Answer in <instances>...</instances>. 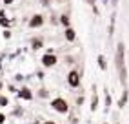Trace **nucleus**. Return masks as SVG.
I'll return each instance as SVG.
<instances>
[{
    "instance_id": "nucleus-15",
    "label": "nucleus",
    "mask_w": 129,
    "mask_h": 124,
    "mask_svg": "<svg viewBox=\"0 0 129 124\" xmlns=\"http://www.w3.org/2000/svg\"><path fill=\"white\" fill-rule=\"evenodd\" d=\"M9 37H11V31L6 29V31H4V38H9Z\"/></svg>"
},
{
    "instance_id": "nucleus-11",
    "label": "nucleus",
    "mask_w": 129,
    "mask_h": 124,
    "mask_svg": "<svg viewBox=\"0 0 129 124\" xmlns=\"http://www.w3.org/2000/svg\"><path fill=\"white\" fill-rule=\"evenodd\" d=\"M42 46H44V40H42V38H35V40L31 42V48L35 49V51H38Z\"/></svg>"
},
{
    "instance_id": "nucleus-6",
    "label": "nucleus",
    "mask_w": 129,
    "mask_h": 124,
    "mask_svg": "<svg viewBox=\"0 0 129 124\" xmlns=\"http://www.w3.org/2000/svg\"><path fill=\"white\" fill-rule=\"evenodd\" d=\"M16 93H18V97H20V99L22 100H33V93H31V90H29V88H20V90L18 91H16Z\"/></svg>"
},
{
    "instance_id": "nucleus-5",
    "label": "nucleus",
    "mask_w": 129,
    "mask_h": 124,
    "mask_svg": "<svg viewBox=\"0 0 129 124\" xmlns=\"http://www.w3.org/2000/svg\"><path fill=\"white\" fill-rule=\"evenodd\" d=\"M44 26V16L42 15H33L31 20H29V28L35 29V28H42Z\"/></svg>"
},
{
    "instance_id": "nucleus-7",
    "label": "nucleus",
    "mask_w": 129,
    "mask_h": 124,
    "mask_svg": "<svg viewBox=\"0 0 129 124\" xmlns=\"http://www.w3.org/2000/svg\"><path fill=\"white\" fill-rule=\"evenodd\" d=\"M64 35H66V40H67V42H73V40L76 38V33H75L73 28H66V33H64Z\"/></svg>"
},
{
    "instance_id": "nucleus-1",
    "label": "nucleus",
    "mask_w": 129,
    "mask_h": 124,
    "mask_svg": "<svg viewBox=\"0 0 129 124\" xmlns=\"http://www.w3.org/2000/svg\"><path fill=\"white\" fill-rule=\"evenodd\" d=\"M125 46L122 42L116 46V55H115V66L118 69V73H120V82L125 84V64H124V55H125Z\"/></svg>"
},
{
    "instance_id": "nucleus-4",
    "label": "nucleus",
    "mask_w": 129,
    "mask_h": 124,
    "mask_svg": "<svg viewBox=\"0 0 129 124\" xmlns=\"http://www.w3.org/2000/svg\"><path fill=\"white\" fill-rule=\"evenodd\" d=\"M40 62H42V66H44V68H53L58 62V58H56L55 53H46V55L40 58Z\"/></svg>"
},
{
    "instance_id": "nucleus-22",
    "label": "nucleus",
    "mask_w": 129,
    "mask_h": 124,
    "mask_svg": "<svg viewBox=\"0 0 129 124\" xmlns=\"http://www.w3.org/2000/svg\"><path fill=\"white\" fill-rule=\"evenodd\" d=\"M106 124H107V122H106Z\"/></svg>"
},
{
    "instance_id": "nucleus-8",
    "label": "nucleus",
    "mask_w": 129,
    "mask_h": 124,
    "mask_svg": "<svg viewBox=\"0 0 129 124\" xmlns=\"http://www.w3.org/2000/svg\"><path fill=\"white\" fill-rule=\"evenodd\" d=\"M0 26H4V28H9V20L6 18V11L0 9Z\"/></svg>"
},
{
    "instance_id": "nucleus-2",
    "label": "nucleus",
    "mask_w": 129,
    "mask_h": 124,
    "mask_svg": "<svg viewBox=\"0 0 129 124\" xmlns=\"http://www.w3.org/2000/svg\"><path fill=\"white\" fill-rule=\"evenodd\" d=\"M51 110H55L60 115H66L67 111H69V104H67V100L64 99V97H55V99L51 100Z\"/></svg>"
},
{
    "instance_id": "nucleus-13",
    "label": "nucleus",
    "mask_w": 129,
    "mask_h": 124,
    "mask_svg": "<svg viewBox=\"0 0 129 124\" xmlns=\"http://www.w3.org/2000/svg\"><path fill=\"white\" fill-rule=\"evenodd\" d=\"M60 22H62V26L69 28V16H67V15H62V16H60Z\"/></svg>"
},
{
    "instance_id": "nucleus-3",
    "label": "nucleus",
    "mask_w": 129,
    "mask_h": 124,
    "mask_svg": "<svg viewBox=\"0 0 129 124\" xmlns=\"http://www.w3.org/2000/svg\"><path fill=\"white\" fill-rule=\"evenodd\" d=\"M66 80H67V86H69V88H78V86H80V82H82L80 71H76V69H71V71L67 73Z\"/></svg>"
},
{
    "instance_id": "nucleus-20",
    "label": "nucleus",
    "mask_w": 129,
    "mask_h": 124,
    "mask_svg": "<svg viewBox=\"0 0 129 124\" xmlns=\"http://www.w3.org/2000/svg\"><path fill=\"white\" fill-rule=\"evenodd\" d=\"M116 2H118V0H113V6H116Z\"/></svg>"
},
{
    "instance_id": "nucleus-21",
    "label": "nucleus",
    "mask_w": 129,
    "mask_h": 124,
    "mask_svg": "<svg viewBox=\"0 0 129 124\" xmlns=\"http://www.w3.org/2000/svg\"><path fill=\"white\" fill-rule=\"evenodd\" d=\"M0 97H2V95H0Z\"/></svg>"
},
{
    "instance_id": "nucleus-10",
    "label": "nucleus",
    "mask_w": 129,
    "mask_h": 124,
    "mask_svg": "<svg viewBox=\"0 0 129 124\" xmlns=\"http://www.w3.org/2000/svg\"><path fill=\"white\" fill-rule=\"evenodd\" d=\"M98 68L102 69V71H106V69H107V62H106L104 55H98Z\"/></svg>"
},
{
    "instance_id": "nucleus-12",
    "label": "nucleus",
    "mask_w": 129,
    "mask_h": 124,
    "mask_svg": "<svg viewBox=\"0 0 129 124\" xmlns=\"http://www.w3.org/2000/svg\"><path fill=\"white\" fill-rule=\"evenodd\" d=\"M127 95H129L127 91L122 93V97H120V100H118V108H124V106L127 104Z\"/></svg>"
},
{
    "instance_id": "nucleus-18",
    "label": "nucleus",
    "mask_w": 129,
    "mask_h": 124,
    "mask_svg": "<svg viewBox=\"0 0 129 124\" xmlns=\"http://www.w3.org/2000/svg\"><path fill=\"white\" fill-rule=\"evenodd\" d=\"M85 4H89V6H94V0H85Z\"/></svg>"
},
{
    "instance_id": "nucleus-17",
    "label": "nucleus",
    "mask_w": 129,
    "mask_h": 124,
    "mask_svg": "<svg viewBox=\"0 0 129 124\" xmlns=\"http://www.w3.org/2000/svg\"><path fill=\"white\" fill-rule=\"evenodd\" d=\"M2 2H4L6 6H9V4H13V2H15V0H2Z\"/></svg>"
},
{
    "instance_id": "nucleus-14",
    "label": "nucleus",
    "mask_w": 129,
    "mask_h": 124,
    "mask_svg": "<svg viewBox=\"0 0 129 124\" xmlns=\"http://www.w3.org/2000/svg\"><path fill=\"white\" fill-rule=\"evenodd\" d=\"M9 104V99L7 97H0V106H7Z\"/></svg>"
},
{
    "instance_id": "nucleus-16",
    "label": "nucleus",
    "mask_w": 129,
    "mask_h": 124,
    "mask_svg": "<svg viewBox=\"0 0 129 124\" xmlns=\"http://www.w3.org/2000/svg\"><path fill=\"white\" fill-rule=\"evenodd\" d=\"M4 122H6V115L0 113V124H4Z\"/></svg>"
},
{
    "instance_id": "nucleus-9",
    "label": "nucleus",
    "mask_w": 129,
    "mask_h": 124,
    "mask_svg": "<svg viewBox=\"0 0 129 124\" xmlns=\"http://www.w3.org/2000/svg\"><path fill=\"white\" fill-rule=\"evenodd\" d=\"M96 110H98V95L93 93V97H91V111H96Z\"/></svg>"
},
{
    "instance_id": "nucleus-19",
    "label": "nucleus",
    "mask_w": 129,
    "mask_h": 124,
    "mask_svg": "<svg viewBox=\"0 0 129 124\" xmlns=\"http://www.w3.org/2000/svg\"><path fill=\"white\" fill-rule=\"evenodd\" d=\"M44 124H56L55 120H44Z\"/></svg>"
}]
</instances>
